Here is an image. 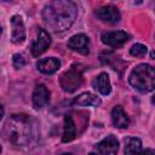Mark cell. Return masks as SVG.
Here are the masks:
<instances>
[{"instance_id": "1", "label": "cell", "mask_w": 155, "mask_h": 155, "mask_svg": "<svg viewBox=\"0 0 155 155\" xmlns=\"http://www.w3.org/2000/svg\"><path fill=\"white\" fill-rule=\"evenodd\" d=\"M78 16V7L68 0H54L47 4L42 11V19L52 31H63L71 27Z\"/></svg>"}, {"instance_id": "2", "label": "cell", "mask_w": 155, "mask_h": 155, "mask_svg": "<svg viewBox=\"0 0 155 155\" xmlns=\"http://www.w3.org/2000/svg\"><path fill=\"white\" fill-rule=\"evenodd\" d=\"M8 140L16 147L31 145L39 134L38 125L34 119L24 114H15L6 122Z\"/></svg>"}, {"instance_id": "3", "label": "cell", "mask_w": 155, "mask_h": 155, "mask_svg": "<svg viewBox=\"0 0 155 155\" xmlns=\"http://www.w3.org/2000/svg\"><path fill=\"white\" fill-rule=\"evenodd\" d=\"M130 85L142 93L151 92L155 87V71L150 64H138L128 76Z\"/></svg>"}, {"instance_id": "4", "label": "cell", "mask_w": 155, "mask_h": 155, "mask_svg": "<svg viewBox=\"0 0 155 155\" xmlns=\"http://www.w3.org/2000/svg\"><path fill=\"white\" fill-rule=\"evenodd\" d=\"M82 84V73L78 67H73L59 78V85L64 92L71 93L76 91Z\"/></svg>"}, {"instance_id": "5", "label": "cell", "mask_w": 155, "mask_h": 155, "mask_svg": "<svg viewBox=\"0 0 155 155\" xmlns=\"http://www.w3.org/2000/svg\"><path fill=\"white\" fill-rule=\"evenodd\" d=\"M94 13L98 19H101L102 22L108 23V24H116V23H119L120 18H121L117 7H115L113 5L102 6L98 10H96Z\"/></svg>"}, {"instance_id": "6", "label": "cell", "mask_w": 155, "mask_h": 155, "mask_svg": "<svg viewBox=\"0 0 155 155\" xmlns=\"http://www.w3.org/2000/svg\"><path fill=\"white\" fill-rule=\"evenodd\" d=\"M128 34L122 30H115V31H105L102 34V41L114 48L121 47L124 44L128 41Z\"/></svg>"}, {"instance_id": "7", "label": "cell", "mask_w": 155, "mask_h": 155, "mask_svg": "<svg viewBox=\"0 0 155 155\" xmlns=\"http://www.w3.org/2000/svg\"><path fill=\"white\" fill-rule=\"evenodd\" d=\"M51 45V36L45 29H39L36 39L31 45V53L34 57H39Z\"/></svg>"}, {"instance_id": "8", "label": "cell", "mask_w": 155, "mask_h": 155, "mask_svg": "<svg viewBox=\"0 0 155 155\" xmlns=\"http://www.w3.org/2000/svg\"><path fill=\"white\" fill-rule=\"evenodd\" d=\"M68 47L81 54H88L90 52V40L85 34H76L71 36L68 41Z\"/></svg>"}, {"instance_id": "9", "label": "cell", "mask_w": 155, "mask_h": 155, "mask_svg": "<svg viewBox=\"0 0 155 155\" xmlns=\"http://www.w3.org/2000/svg\"><path fill=\"white\" fill-rule=\"evenodd\" d=\"M101 155H116L119 150V140L115 136L109 134L96 145Z\"/></svg>"}, {"instance_id": "10", "label": "cell", "mask_w": 155, "mask_h": 155, "mask_svg": "<svg viewBox=\"0 0 155 155\" xmlns=\"http://www.w3.org/2000/svg\"><path fill=\"white\" fill-rule=\"evenodd\" d=\"M11 27H12V34L11 40L15 44H21L25 39V28L22 21V17L18 15H15L11 17Z\"/></svg>"}, {"instance_id": "11", "label": "cell", "mask_w": 155, "mask_h": 155, "mask_svg": "<svg viewBox=\"0 0 155 155\" xmlns=\"http://www.w3.org/2000/svg\"><path fill=\"white\" fill-rule=\"evenodd\" d=\"M50 101V92L42 84H38L33 91V105L35 109L44 108Z\"/></svg>"}, {"instance_id": "12", "label": "cell", "mask_w": 155, "mask_h": 155, "mask_svg": "<svg viewBox=\"0 0 155 155\" xmlns=\"http://www.w3.org/2000/svg\"><path fill=\"white\" fill-rule=\"evenodd\" d=\"M36 67L44 74H53L61 67V62H59V59H57L54 57H48V58H42V59L38 61Z\"/></svg>"}, {"instance_id": "13", "label": "cell", "mask_w": 155, "mask_h": 155, "mask_svg": "<svg viewBox=\"0 0 155 155\" xmlns=\"http://www.w3.org/2000/svg\"><path fill=\"white\" fill-rule=\"evenodd\" d=\"M99 104H101V99L91 92H84L78 97H75V99L73 101V105H78V107H98Z\"/></svg>"}, {"instance_id": "14", "label": "cell", "mask_w": 155, "mask_h": 155, "mask_svg": "<svg viewBox=\"0 0 155 155\" xmlns=\"http://www.w3.org/2000/svg\"><path fill=\"white\" fill-rule=\"evenodd\" d=\"M111 120H113L114 126L117 128H126V127H128V124H130V119L121 105H116L113 108Z\"/></svg>"}, {"instance_id": "15", "label": "cell", "mask_w": 155, "mask_h": 155, "mask_svg": "<svg viewBox=\"0 0 155 155\" xmlns=\"http://www.w3.org/2000/svg\"><path fill=\"white\" fill-rule=\"evenodd\" d=\"M93 87L102 94L107 96L110 93L111 91V85H110V80L107 73H101L99 75L96 76V79L93 80Z\"/></svg>"}, {"instance_id": "16", "label": "cell", "mask_w": 155, "mask_h": 155, "mask_svg": "<svg viewBox=\"0 0 155 155\" xmlns=\"http://www.w3.org/2000/svg\"><path fill=\"white\" fill-rule=\"evenodd\" d=\"M76 136V126L75 122L73 120V117L70 115H65L64 116V131H63V137L62 140L64 143L67 142H71Z\"/></svg>"}, {"instance_id": "17", "label": "cell", "mask_w": 155, "mask_h": 155, "mask_svg": "<svg viewBox=\"0 0 155 155\" xmlns=\"http://www.w3.org/2000/svg\"><path fill=\"white\" fill-rule=\"evenodd\" d=\"M125 155H142V142L136 137L125 139Z\"/></svg>"}, {"instance_id": "18", "label": "cell", "mask_w": 155, "mask_h": 155, "mask_svg": "<svg viewBox=\"0 0 155 155\" xmlns=\"http://www.w3.org/2000/svg\"><path fill=\"white\" fill-rule=\"evenodd\" d=\"M147 51H148V47L142 44H134L130 48V53L134 57H143V56H145Z\"/></svg>"}, {"instance_id": "19", "label": "cell", "mask_w": 155, "mask_h": 155, "mask_svg": "<svg viewBox=\"0 0 155 155\" xmlns=\"http://www.w3.org/2000/svg\"><path fill=\"white\" fill-rule=\"evenodd\" d=\"M12 61H13V65H15L16 69H21V68H23V67L25 65V58H24V56L21 54V53L13 54Z\"/></svg>"}, {"instance_id": "20", "label": "cell", "mask_w": 155, "mask_h": 155, "mask_svg": "<svg viewBox=\"0 0 155 155\" xmlns=\"http://www.w3.org/2000/svg\"><path fill=\"white\" fill-rule=\"evenodd\" d=\"M142 155H154V150H153V149L142 150Z\"/></svg>"}, {"instance_id": "21", "label": "cell", "mask_w": 155, "mask_h": 155, "mask_svg": "<svg viewBox=\"0 0 155 155\" xmlns=\"http://www.w3.org/2000/svg\"><path fill=\"white\" fill-rule=\"evenodd\" d=\"M2 116H4V108L2 105H0V120L2 119Z\"/></svg>"}, {"instance_id": "22", "label": "cell", "mask_w": 155, "mask_h": 155, "mask_svg": "<svg viewBox=\"0 0 155 155\" xmlns=\"http://www.w3.org/2000/svg\"><path fill=\"white\" fill-rule=\"evenodd\" d=\"M90 155H97V154H94V153H91V154H90Z\"/></svg>"}, {"instance_id": "23", "label": "cell", "mask_w": 155, "mask_h": 155, "mask_svg": "<svg viewBox=\"0 0 155 155\" xmlns=\"http://www.w3.org/2000/svg\"><path fill=\"white\" fill-rule=\"evenodd\" d=\"M63 155H73V154H63Z\"/></svg>"}, {"instance_id": "24", "label": "cell", "mask_w": 155, "mask_h": 155, "mask_svg": "<svg viewBox=\"0 0 155 155\" xmlns=\"http://www.w3.org/2000/svg\"><path fill=\"white\" fill-rule=\"evenodd\" d=\"M0 153H1V145H0Z\"/></svg>"}, {"instance_id": "25", "label": "cell", "mask_w": 155, "mask_h": 155, "mask_svg": "<svg viewBox=\"0 0 155 155\" xmlns=\"http://www.w3.org/2000/svg\"><path fill=\"white\" fill-rule=\"evenodd\" d=\"M0 34H1V28H0Z\"/></svg>"}]
</instances>
